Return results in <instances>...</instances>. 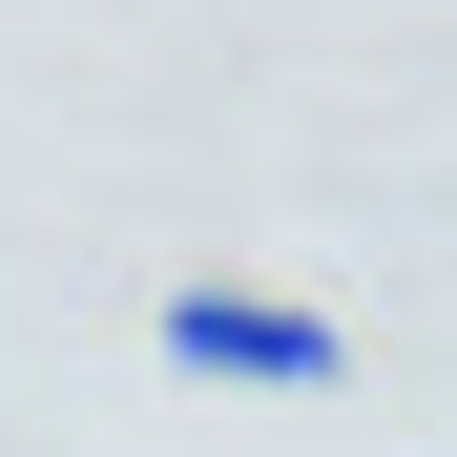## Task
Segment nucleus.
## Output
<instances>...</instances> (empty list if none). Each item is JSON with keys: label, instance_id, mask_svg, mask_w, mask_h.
<instances>
[{"label": "nucleus", "instance_id": "obj_1", "mask_svg": "<svg viewBox=\"0 0 457 457\" xmlns=\"http://www.w3.org/2000/svg\"><path fill=\"white\" fill-rule=\"evenodd\" d=\"M145 333H167V374H208V395H333L353 374V333L312 312V291H250V270H187Z\"/></svg>", "mask_w": 457, "mask_h": 457}]
</instances>
